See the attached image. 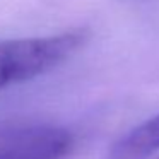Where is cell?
<instances>
[{
  "instance_id": "obj_1",
  "label": "cell",
  "mask_w": 159,
  "mask_h": 159,
  "mask_svg": "<svg viewBox=\"0 0 159 159\" xmlns=\"http://www.w3.org/2000/svg\"><path fill=\"white\" fill-rule=\"evenodd\" d=\"M84 29H69L46 36L0 39V93L36 79L69 60L86 43Z\"/></svg>"
},
{
  "instance_id": "obj_2",
  "label": "cell",
  "mask_w": 159,
  "mask_h": 159,
  "mask_svg": "<svg viewBox=\"0 0 159 159\" xmlns=\"http://www.w3.org/2000/svg\"><path fill=\"white\" fill-rule=\"evenodd\" d=\"M72 147V134L55 125H19L0 130V159H63Z\"/></svg>"
},
{
  "instance_id": "obj_3",
  "label": "cell",
  "mask_w": 159,
  "mask_h": 159,
  "mask_svg": "<svg viewBox=\"0 0 159 159\" xmlns=\"http://www.w3.org/2000/svg\"><path fill=\"white\" fill-rule=\"evenodd\" d=\"M156 151H159V113L132 128L118 142L115 154L120 159H137Z\"/></svg>"
}]
</instances>
